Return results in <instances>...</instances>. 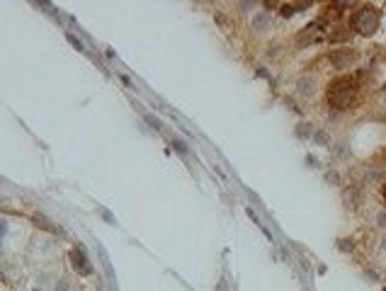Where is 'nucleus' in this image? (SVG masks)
<instances>
[{
  "label": "nucleus",
  "instance_id": "f257e3e1",
  "mask_svg": "<svg viewBox=\"0 0 386 291\" xmlns=\"http://www.w3.org/2000/svg\"><path fill=\"white\" fill-rule=\"evenodd\" d=\"M357 97V83L352 78H338L328 87V105L335 109H350Z\"/></svg>",
  "mask_w": 386,
  "mask_h": 291
},
{
  "label": "nucleus",
  "instance_id": "f03ea898",
  "mask_svg": "<svg viewBox=\"0 0 386 291\" xmlns=\"http://www.w3.org/2000/svg\"><path fill=\"white\" fill-rule=\"evenodd\" d=\"M355 29L359 32V34H364V36L374 34V32L379 29V12H377L372 5L359 7L357 15H355Z\"/></svg>",
  "mask_w": 386,
  "mask_h": 291
},
{
  "label": "nucleus",
  "instance_id": "7ed1b4c3",
  "mask_svg": "<svg viewBox=\"0 0 386 291\" xmlns=\"http://www.w3.org/2000/svg\"><path fill=\"white\" fill-rule=\"evenodd\" d=\"M71 260H73V267H76L80 274H90V272H92V264H90L88 257H85L80 250H73V253H71Z\"/></svg>",
  "mask_w": 386,
  "mask_h": 291
},
{
  "label": "nucleus",
  "instance_id": "20e7f679",
  "mask_svg": "<svg viewBox=\"0 0 386 291\" xmlns=\"http://www.w3.org/2000/svg\"><path fill=\"white\" fill-rule=\"evenodd\" d=\"M313 92H316V87H313V80H309V78L299 80V95H304V97H311Z\"/></svg>",
  "mask_w": 386,
  "mask_h": 291
},
{
  "label": "nucleus",
  "instance_id": "39448f33",
  "mask_svg": "<svg viewBox=\"0 0 386 291\" xmlns=\"http://www.w3.org/2000/svg\"><path fill=\"white\" fill-rule=\"evenodd\" d=\"M34 221H37V226H41V228H46V231H51V233H56V228H54V226H51L44 216H34Z\"/></svg>",
  "mask_w": 386,
  "mask_h": 291
},
{
  "label": "nucleus",
  "instance_id": "423d86ee",
  "mask_svg": "<svg viewBox=\"0 0 386 291\" xmlns=\"http://www.w3.org/2000/svg\"><path fill=\"white\" fill-rule=\"evenodd\" d=\"M68 41H71V44H73V46H76L78 51H83V44H80V41H78V39H76L73 34H68Z\"/></svg>",
  "mask_w": 386,
  "mask_h": 291
},
{
  "label": "nucleus",
  "instance_id": "0eeeda50",
  "mask_svg": "<svg viewBox=\"0 0 386 291\" xmlns=\"http://www.w3.org/2000/svg\"><path fill=\"white\" fill-rule=\"evenodd\" d=\"M146 121H149V124L153 126V129H160V121H158V119H153L151 114H146Z\"/></svg>",
  "mask_w": 386,
  "mask_h": 291
},
{
  "label": "nucleus",
  "instance_id": "6e6552de",
  "mask_svg": "<svg viewBox=\"0 0 386 291\" xmlns=\"http://www.w3.org/2000/svg\"><path fill=\"white\" fill-rule=\"evenodd\" d=\"M384 194H386V187H384Z\"/></svg>",
  "mask_w": 386,
  "mask_h": 291
}]
</instances>
